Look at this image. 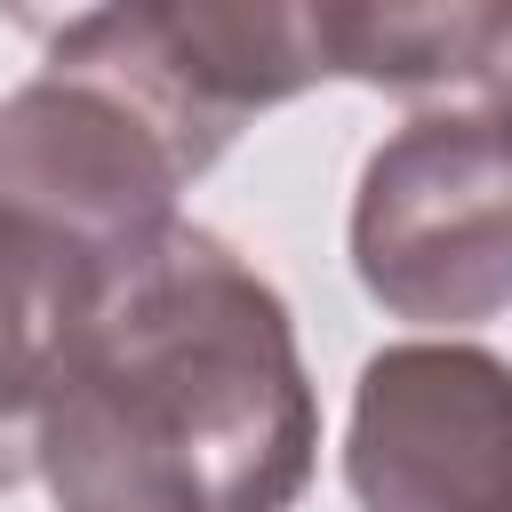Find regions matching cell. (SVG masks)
<instances>
[{
  "mask_svg": "<svg viewBox=\"0 0 512 512\" xmlns=\"http://www.w3.org/2000/svg\"><path fill=\"white\" fill-rule=\"evenodd\" d=\"M320 464V400L280 288L208 224L96 264L40 408L56 512H288Z\"/></svg>",
  "mask_w": 512,
  "mask_h": 512,
  "instance_id": "cell-1",
  "label": "cell"
},
{
  "mask_svg": "<svg viewBox=\"0 0 512 512\" xmlns=\"http://www.w3.org/2000/svg\"><path fill=\"white\" fill-rule=\"evenodd\" d=\"M360 288L432 336L512 304V136L472 104H432L392 128L352 192Z\"/></svg>",
  "mask_w": 512,
  "mask_h": 512,
  "instance_id": "cell-2",
  "label": "cell"
},
{
  "mask_svg": "<svg viewBox=\"0 0 512 512\" xmlns=\"http://www.w3.org/2000/svg\"><path fill=\"white\" fill-rule=\"evenodd\" d=\"M344 480L360 512H512V360L464 336L368 352Z\"/></svg>",
  "mask_w": 512,
  "mask_h": 512,
  "instance_id": "cell-3",
  "label": "cell"
},
{
  "mask_svg": "<svg viewBox=\"0 0 512 512\" xmlns=\"http://www.w3.org/2000/svg\"><path fill=\"white\" fill-rule=\"evenodd\" d=\"M96 264L32 224L0 216V488L32 472L40 448V408L64 368V344L96 296Z\"/></svg>",
  "mask_w": 512,
  "mask_h": 512,
  "instance_id": "cell-4",
  "label": "cell"
},
{
  "mask_svg": "<svg viewBox=\"0 0 512 512\" xmlns=\"http://www.w3.org/2000/svg\"><path fill=\"white\" fill-rule=\"evenodd\" d=\"M488 16L496 8L480 0H432V8L384 0V8H312V32H320L328 80H368L392 96H448V88L464 96Z\"/></svg>",
  "mask_w": 512,
  "mask_h": 512,
  "instance_id": "cell-5",
  "label": "cell"
},
{
  "mask_svg": "<svg viewBox=\"0 0 512 512\" xmlns=\"http://www.w3.org/2000/svg\"><path fill=\"white\" fill-rule=\"evenodd\" d=\"M472 112L488 120V128H504L512 136V8H496L488 16V40H480V64H472Z\"/></svg>",
  "mask_w": 512,
  "mask_h": 512,
  "instance_id": "cell-6",
  "label": "cell"
}]
</instances>
